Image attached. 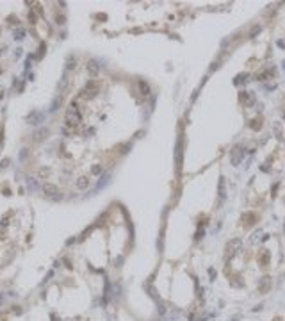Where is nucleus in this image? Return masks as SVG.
<instances>
[{
    "mask_svg": "<svg viewBox=\"0 0 285 321\" xmlns=\"http://www.w3.org/2000/svg\"><path fill=\"white\" fill-rule=\"evenodd\" d=\"M23 34H25L23 31H18L16 34H14V38H16V39H21V38H23Z\"/></svg>",
    "mask_w": 285,
    "mask_h": 321,
    "instance_id": "21",
    "label": "nucleus"
},
{
    "mask_svg": "<svg viewBox=\"0 0 285 321\" xmlns=\"http://www.w3.org/2000/svg\"><path fill=\"white\" fill-rule=\"evenodd\" d=\"M93 173H102V166H93Z\"/></svg>",
    "mask_w": 285,
    "mask_h": 321,
    "instance_id": "20",
    "label": "nucleus"
},
{
    "mask_svg": "<svg viewBox=\"0 0 285 321\" xmlns=\"http://www.w3.org/2000/svg\"><path fill=\"white\" fill-rule=\"evenodd\" d=\"M241 159H242V150H241V146H235L234 150H232V162L239 164Z\"/></svg>",
    "mask_w": 285,
    "mask_h": 321,
    "instance_id": "6",
    "label": "nucleus"
},
{
    "mask_svg": "<svg viewBox=\"0 0 285 321\" xmlns=\"http://www.w3.org/2000/svg\"><path fill=\"white\" fill-rule=\"evenodd\" d=\"M87 186H89V178H87V177H80V178L77 180V187H79V189H86Z\"/></svg>",
    "mask_w": 285,
    "mask_h": 321,
    "instance_id": "9",
    "label": "nucleus"
},
{
    "mask_svg": "<svg viewBox=\"0 0 285 321\" xmlns=\"http://www.w3.org/2000/svg\"><path fill=\"white\" fill-rule=\"evenodd\" d=\"M43 191H45V195H48L52 198H61L59 189H57V186H54V184H43Z\"/></svg>",
    "mask_w": 285,
    "mask_h": 321,
    "instance_id": "4",
    "label": "nucleus"
},
{
    "mask_svg": "<svg viewBox=\"0 0 285 321\" xmlns=\"http://www.w3.org/2000/svg\"><path fill=\"white\" fill-rule=\"evenodd\" d=\"M239 246H241V241H239V239H232V241L226 244V253L232 257L235 252H237V248H239Z\"/></svg>",
    "mask_w": 285,
    "mask_h": 321,
    "instance_id": "5",
    "label": "nucleus"
},
{
    "mask_svg": "<svg viewBox=\"0 0 285 321\" xmlns=\"http://www.w3.org/2000/svg\"><path fill=\"white\" fill-rule=\"evenodd\" d=\"M87 68H89V73H91V75H96V62H94V61L89 62V66H87Z\"/></svg>",
    "mask_w": 285,
    "mask_h": 321,
    "instance_id": "17",
    "label": "nucleus"
},
{
    "mask_svg": "<svg viewBox=\"0 0 285 321\" xmlns=\"http://www.w3.org/2000/svg\"><path fill=\"white\" fill-rule=\"evenodd\" d=\"M241 102H242L244 105H248V107H251V105H253V95L248 93V91H246V93H242V95H241Z\"/></svg>",
    "mask_w": 285,
    "mask_h": 321,
    "instance_id": "7",
    "label": "nucleus"
},
{
    "mask_svg": "<svg viewBox=\"0 0 285 321\" xmlns=\"http://www.w3.org/2000/svg\"><path fill=\"white\" fill-rule=\"evenodd\" d=\"M0 72H2V70H0Z\"/></svg>",
    "mask_w": 285,
    "mask_h": 321,
    "instance_id": "25",
    "label": "nucleus"
},
{
    "mask_svg": "<svg viewBox=\"0 0 285 321\" xmlns=\"http://www.w3.org/2000/svg\"><path fill=\"white\" fill-rule=\"evenodd\" d=\"M27 120H29V123L38 125V123H41V121L45 120V113H41V111H32V113L27 116Z\"/></svg>",
    "mask_w": 285,
    "mask_h": 321,
    "instance_id": "3",
    "label": "nucleus"
},
{
    "mask_svg": "<svg viewBox=\"0 0 285 321\" xmlns=\"http://www.w3.org/2000/svg\"><path fill=\"white\" fill-rule=\"evenodd\" d=\"M100 91V84H98V80H87L86 82V86H84V89H82V95H89V96H94V95Z\"/></svg>",
    "mask_w": 285,
    "mask_h": 321,
    "instance_id": "2",
    "label": "nucleus"
},
{
    "mask_svg": "<svg viewBox=\"0 0 285 321\" xmlns=\"http://www.w3.org/2000/svg\"><path fill=\"white\" fill-rule=\"evenodd\" d=\"M107 182H109V175H105V177H103V180H102V182H98V186L94 187V193H96V191H98V189H102V187L105 186V184H107Z\"/></svg>",
    "mask_w": 285,
    "mask_h": 321,
    "instance_id": "15",
    "label": "nucleus"
},
{
    "mask_svg": "<svg viewBox=\"0 0 285 321\" xmlns=\"http://www.w3.org/2000/svg\"><path fill=\"white\" fill-rule=\"evenodd\" d=\"M269 287H271V278H269V277H264V280L258 284V289H260V293H265Z\"/></svg>",
    "mask_w": 285,
    "mask_h": 321,
    "instance_id": "8",
    "label": "nucleus"
},
{
    "mask_svg": "<svg viewBox=\"0 0 285 321\" xmlns=\"http://www.w3.org/2000/svg\"><path fill=\"white\" fill-rule=\"evenodd\" d=\"M139 88H141V91H144L142 95H148V93H150V89H148V84H146V82H142V80H141V82H139Z\"/></svg>",
    "mask_w": 285,
    "mask_h": 321,
    "instance_id": "16",
    "label": "nucleus"
},
{
    "mask_svg": "<svg viewBox=\"0 0 285 321\" xmlns=\"http://www.w3.org/2000/svg\"><path fill=\"white\" fill-rule=\"evenodd\" d=\"M73 66H75V59L71 57V59H68V64H66V68L70 70V68H73Z\"/></svg>",
    "mask_w": 285,
    "mask_h": 321,
    "instance_id": "19",
    "label": "nucleus"
},
{
    "mask_svg": "<svg viewBox=\"0 0 285 321\" xmlns=\"http://www.w3.org/2000/svg\"><path fill=\"white\" fill-rule=\"evenodd\" d=\"M38 182H36V178H32V177H29V178H27V189H29V191H36V189H38Z\"/></svg>",
    "mask_w": 285,
    "mask_h": 321,
    "instance_id": "10",
    "label": "nucleus"
},
{
    "mask_svg": "<svg viewBox=\"0 0 285 321\" xmlns=\"http://www.w3.org/2000/svg\"><path fill=\"white\" fill-rule=\"evenodd\" d=\"M260 127H262V118H255L253 123H251V129H253V130H258Z\"/></svg>",
    "mask_w": 285,
    "mask_h": 321,
    "instance_id": "14",
    "label": "nucleus"
},
{
    "mask_svg": "<svg viewBox=\"0 0 285 321\" xmlns=\"http://www.w3.org/2000/svg\"><path fill=\"white\" fill-rule=\"evenodd\" d=\"M242 219H244V225H246V227H250V225H251V221H250V219H255V214H253V212H248V214H244V216H242Z\"/></svg>",
    "mask_w": 285,
    "mask_h": 321,
    "instance_id": "13",
    "label": "nucleus"
},
{
    "mask_svg": "<svg viewBox=\"0 0 285 321\" xmlns=\"http://www.w3.org/2000/svg\"><path fill=\"white\" fill-rule=\"evenodd\" d=\"M80 121H82L80 111H79L77 104L73 102V104H70L68 111H66V123H68V125H79Z\"/></svg>",
    "mask_w": 285,
    "mask_h": 321,
    "instance_id": "1",
    "label": "nucleus"
},
{
    "mask_svg": "<svg viewBox=\"0 0 285 321\" xmlns=\"http://www.w3.org/2000/svg\"><path fill=\"white\" fill-rule=\"evenodd\" d=\"M46 134H48V130H46V129H43V130H38V132L34 134V139H36V141H39V139H45V137H46Z\"/></svg>",
    "mask_w": 285,
    "mask_h": 321,
    "instance_id": "12",
    "label": "nucleus"
},
{
    "mask_svg": "<svg viewBox=\"0 0 285 321\" xmlns=\"http://www.w3.org/2000/svg\"><path fill=\"white\" fill-rule=\"evenodd\" d=\"M224 200V178L221 177V180H219V203Z\"/></svg>",
    "mask_w": 285,
    "mask_h": 321,
    "instance_id": "11",
    "label": "nucleus"
},
{
    "mask_svg": "<svg viewBox=\"0 0 285 321\" xmlns=\"http://www.w3.org/2000/svg\"><path fill=\"white\" fill-rule=\"evenodd\" d=\"M25 154H27V150L23 148V150H21V154H20V159H25Z\"/></svg>",
    "mask_w": 285,
    "mask_h": 321,
    "instance_id": "23",
    "label": "nucleus"
},
{
    "mask_svg": "<svg viewBox=\"0 0 285 321\" xmlns=\"http://www.w3.org/2000/svg\"><path fill=\"white\" fill-rule=\"evenodd\" d=\"M59 104H61V98H57L54 104H52V107H50V111H55V109H59Z\"/></svg>",
    "mask_w": 285,
    "mask_h": 321,
    "instance_id": "18",
    "label": "nucleus"
},
{
    "mask_svg": "<svg viewBox=\"0 0 285 321\" xmlns=\"http://www.w3.org/2000/svg\"><path fill=\"white\" fill-rule=\"evenodd\" d=\"M275 321H282V319H280V318H276V319H275Z\"/></svg>",
    "mask_w": 285,
    "mask_h": 321,
    "instance_id": "24",
    "label": "nucleus"
},
{
    "mask_svg": "<svg viewBox=\"0 0 285 321\" xmlns=\"http://www.w3.org/2000/svg\"><path fill=\"white\" fill-rule=\"evenodd\" d=\"M260 259H262V262H265V260H267V252H264V253H262V257H260Z\"/></svg>",
    "mask_w": 285,
    "mask_h": 321,
    "instance_id": "22",
    "label": "nucleus"
}]
</instances>
